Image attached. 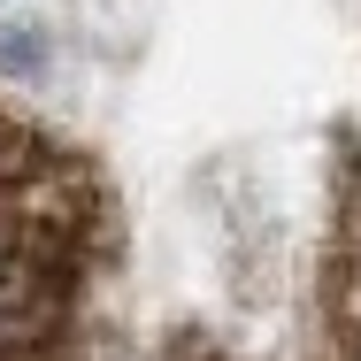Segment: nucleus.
<instances>
[{"label": "nucleus", "instance_id": "1", "mask_svg": "<svg viewBox=\"0 0 361 361\" xmlns=\"http://www.w3.org/2000/svg\"><path fill=\"white\" fill-rule=\"evenodd\" d=\"M116 262L100 161L0 100V361H100Z\"/></svg>", "mask_w": 361, "mask_h": 361}, {"label": "nucleus", "instance_id": "2", "mask_svg": "<svg viewBox=\"0 0 361 361\" xmlns=\"http://www.w3.org/2000/svg\"><path fill=\"white\" fill-rule=\"evenodd\" d=\"M323 331H331V361H361V177H346V208L323 269Z\"/></svg>", "mask_w": 361, "mask_h": 361}, {"label": "nucleus", "instance_id": "3", "mask_svg": "<svg viewBox=\"0 0 361 361\" xmlns=\"http://www.w3.org/2000/svg\"><path fill=\"white\" fill-rule=\"evenodd\" d=\"M185 361H223V354H185Z\"/></svg>", "mask_w": 361, "mask_h": 361}]
</instances>
